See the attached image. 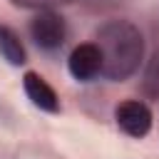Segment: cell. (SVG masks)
I'll list each match as a JSON object with an SVG mask.
<instances>
[{
	"label": "cell",
	"mask_w": 159,
	"mask_h": 159,
	"mask_svg": "<svg viewBox=\"0 0 159 159\" xmlns=\"http://www.w3.org/2000/svg\"><path fill=\"white\" fill-rule=\"evenodd\" d=\"M22 89H25L27 99H30L37 109L50 112V114L60 112V97H57V92L47 84V80H45L42 75H37V72H25V77H22Z\"/></svg>",
	"instance_id": "cell-5"
},
{
	"label": "cell",
	"mask_w": 159,
	"mask_h": 159,
	"mask_svg": "<svg viewBox=\"0 0 159 159\" xmlns=\"http://www.w3.org/2000/svg\"><path fill=\"white\" fill-rule=\"evenodd\" d=\"M67 70L77 82H89L102 75V52L94 42L77 45L67 57Z\"/></svg>",
	"instance_id": "cell-4"
},
{
	"label": "cell",
	"mask_w": 159,
	"mask_h": 159,
	"mask_svg": "<svg viewBox=\"0 0 159 159\" xmlns=\"http://www.w3.org/2000/svg\"><path fill=\"white\" fill-rule=\"evenodd\" d=\"M152 109L139 102V99H124L117 104L114 109V122L117 127L127 134V137H134V139H142L149 134L152 129Z\"/></svg>",
	"instance_id": "cell-3"
},
{
	"label": "cell",
	"mask_w": 159,
	"mask_h": 159,
	"mask_svg": "<svg viewBox=\"0 0 159 159\" xmlns=\"http://www.w3.org/2000/svg\"><path fill=\"white\" fill-rule=\"evenodd\" d=\"M0 57L12 67H20L27 62V52H25L20 35L7 25H0Z\"/></svg>",
	"instance_id": "cell-6"
},
{
	"label": "cell",
	"mask_w": 159,
	"mask_h": 159,
	"mask_svg": "<svg viewBox=\"0 0 159 159\" xmlns=\"http://www.w3.org/2000/svg\"><path fill=\"white\" fill-rule=\"evenodd\" d=\"M15 7H25V10H55L62 5H72L75 0H10Z\"/></svg>",
	"instance_id": "cell-8"
},
{
	"label": "cell",
	"mask_w": 159,
	"mask_h": 159,
	"mask_svg": "<svg viewBox=\"0 0 159 159\" xmlns=\"http://www.w3.org/2000/svg\"><path fill=\"white\" fill-rule=\"evenodd\" d=\"M94 45L102 52V77L109 82L129 80L144 60V35L129 20H109L99 25Z\"/></svg>",
	"instance_id": "cell-1"
},
{
	"label": "cell",
	"mask_w": 159,
	"mask_h": 159,
	"mask_svg": "<svg viewBox=\"0 0 159 159\" xmlns=\"http://www.w3.org/2000/svg\"><path fill=\"white\" fill-rule=\"evenodd\" d=\"M142 92L149 99H159V50L149 57L144 75H142Z\"/></svg>",
	"instance_id": "cell-7"
},
{
	"label": "cell",
	"mask_w": 159,
	"mask_h": 159,
	"mask_svg": "<svg viewBox=\"0 0 159 159\" xmlns=\"http://www.w3.org/2000/svg\"><path fill=\"white\" fill-rule=\"evenodd\" d=\"M27 32H30L32 42H35L40 50L55 52V50H60V47L65 45V40H67V22H65V17H62L60 12H55V10H40V12L30 20Z\"/></svg>",
	"instance_id": "cell-2"
}]
</instances>
